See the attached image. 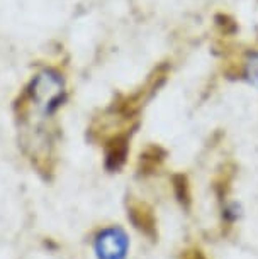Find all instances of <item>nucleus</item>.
Listing matches in <instances>:
<instances>
[{
  "instance_id": "f257e3e1",
  "label": "nucleus",
  "mask_w": 258,
  "mask_h": 259,
  "mask_svg": "<svg viewBox=\"0 0 258 259\" xmlns=\"http://www.w3.org/2000/svg\"><path fill=\"white\" fill-rule=\"evenodd\" d=\"M100 259H123L128 251V237L121 229H105L95 242Z\"/></svg>"
},
{
  "instance_id": "f03ea898",
  "label": "nucleus",
  "mask_w": 258,
  "mask_h": 259,
  "mask_svg": "<svg viewBox=\"0 0 258 259\" xmlns=\"http://www.w3.org/2000/svg\"><path fill=\"white\" fill-rule=\"evenodd\" d=\"M253 70H251V78H253V81H256L258 83V63H253Z\"/></svg>"
}]
</instances>
